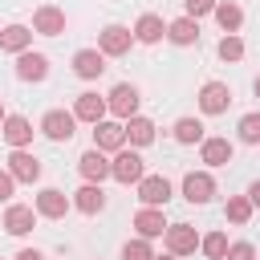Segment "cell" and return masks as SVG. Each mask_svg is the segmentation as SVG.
Listing matches in <instances>:
<instances>
[{
  "mask_svg": "<svg viewBox=\"0 0 260 260\" xmlns=\"http://www.w3.org/2000/svg\"><path fill=\"white\" fill-rule=\"evenodd\" d=\"M256 98H260V77H256Z\"/></svg>",
  "mask_w": 260,
  "mask_h": 260,
  "instance_id": "ab89813d",
  "label": "cell"
},
{
  "mask_svg": "<svg viewBox=\"0 0 260 260\" xmlns=\"http://www.w3.org/2000/svg\"><path fill=\"white\" fill-rule=\"evenodd\" d=\"M134 228H138V236H142V240H154V236H162V232H167L162 207H142V211L134 215Z\"/></svg>",
  "mask_w": 260,
  "mask_h": 260,
  "instance_id": "603a6c76",
  "label": "cell"
},
{
  "mask_svg": "<svg viewBox=\"0 0 260 260\" xmlns=\"http://www.w3.org/2000/svg\"><path fill=\"white\" fill-rule=\"evenodd\" d=\"M142 175H146V162H142L138 150H126V146L114 150V158H110V179H118V183L130 187V183H138Z\"/></svg>",
  "mask_w": 260,
  "mask_h": 260,
  "instance_id": "6da1fadb",
  "label": "cell"
},
{
  "mask_svg": "<svg viewBox=\"0 0 260 260\" xmlns=\"http://www.w3.org/2000/svg\"><path fill=\"white\" fill-rule=\"evenodd\" d=\"M16 77L20 81H45L49 77V57L45 53H32V49L16 53Z\"/></svg>",
  "mask_w": 260,
  "mask_h": 260,
  "instance_id": "7c38bea8",
  "label": "cell"
},
{
  "mask_svg": "<svg viewBox=\"0 0 260 260\" xmlns=\"http://www.w3.org/2000/svg\"><path fill=\"white\" fill-rule=\"evenodd\" d=\"M236 130H240V142H248V146H260V114H244Z\"/></svg>",
  "mask_w": 260,
  "mask_h": 260,
  "instance_id": "f546056e",
  "label": "cell"
},
{
  "mask_svg": "<svg viewBox=\"0 0 260 260\" xmlns=\"http://www.w3.org/2000/svg\"><path fill=\"white\" fill-rule=\"evenodd\" d=\"M73 73H77L81 81H93V77L106 73V57H102L98 49H77V53H73Z\"/></svg>",
  "mask_w": 260,
  "mask_h": 260,
  "instance_id": "ac0fdd59",
  "label": "cell"
},
{
  "mask_svg": "<svg viewBox=\"0 0 260 260\" xmlns=\"http://www.w3.org/2000/svg\"><path fill=\"white\" fill-rule=\"evenodd\" d=\"M211 16L219 20V28H223V32H240V24H244V8H240L236 0H215Z\"/></svg>",
  "mask_w": 260,
  "mask_h": 260,
  "instance_id": "d4e9b609",
  "label": "cell"
},
{
  "mask_svg": "<svg viewBox=\"0 0 260 260\" xmlns=\"http://www.w3.org/2000/svg\"><path fill=\"white\" fill-rule=\"evenodd\" d=\"M32 207H37V215H45V219H65V211L73 207V199H69L65 191H57V187H45V191H37Z\"/></svg>",
  "mask_w": 260,
  "mask_h": 260,
  "instance_id": "52a82bcc",
  "label": "cell"
},
{
  "mask_svg": "<svg viewBox=\"0 0 260 260\" xmlns=\"http://www.w3.org/2000/svg\"><path fill=\"white\" fill-rule=\"evenodd\" d=\"M32 223H37V207H28V203H8V211H4V232H8V236H28Z\"/></svg>",
  "mask_w": 260,
  "mask_h": 260,
  "instance_id": "9a60e30c",
  "label": "cell"
},
{
  "mask_svg": "<svg viewBox=\"0 0 260 260\" xmlns=\"http://www.w3.org/2000/svg\"><path fill=\"white\" fill-rule=\"evenodd\" d=\"M183 8H187V16L199 20V16H207V12L215 8V0H183Z\"/></svg>",
  "mask_w": 260,
  "mask_h": 260,
  "instance_id": "836d02e7",
  "label": "cell"
},
{
  "mask_svg": "<svg viewBox=\"0 0 260 260\" xmlns=\"http://www.w3.org/2000/svg\"><path fill=\"white\" fill-rule=\"evenodd\" d=\"M16 260H45V256H41L37 248H20V252H16Z\"/></svg>",
  "mask_w": 260,
  "mask_h": 260,
  "instance_id": "d590c367",
  "label": "cell"
},
{
  "mask_svg": "<svg viewBox=\"0 0 260 260\" xmlns=\"http://www.w3.org/2000/svg\"><path fill=\"white\" fill-rule=\"evenodd\" d=\"M134 41L138 45H158L162 37H167V24H162V16H154V12H142L138 20H134Z\"/></svg>",
  "mask_w": 260,
  "mask_h": 260,
  "instance_id": "e0dca14e",
  "label": "cell"
},
{
  "mask_svg": "<svg viewBox=\"0 0 260 260\" xmlns=\"http://www.w3.org/2000/svg\"><path fill=\"white\" fill-rule=\"evenodd\" d=\"M134 187H138V199H142V207H162V203L171 199V183H167L162 175H142Z\"/></svg>",
  "mask_w": 260,
  "mask_h": 260,
  "instance_id": "30bf717a",
  "label": "cell"
},
{
  "mask_svg": "<svg viewBox=\"0 0 260 260\" xmlns=\"http://www.w3.org/2000/svg\"><path fill=\"white\" fill-rule=\"evenodd\" d=\"M252 211H256V207H252V199H248V195H232V199H228V207H223V215H228L232 223H240V228L252 219Z\"/></svg>",
  "mask_w": 260,
  "mask_h": 260,
  "instance_id": "83f0119b",
  "label": "cell"
},
{
  "mask_svg": "<svg viewBox=\"0 0 260 260\" xmlns=\"http://www.w3.org/2000/svg\"><path fill=\"white\" fill-rule=\"evenodd\" d=\"M154 252H150V240H126V248H122V260H150Z\"/></svg>",
  "mask_w": 260,
  "mask_h": 260,
  "instance_id": "1f68e13d",
  "label": "cell"
},
{
  "mask_svg": "<svg viewBox=\"0 0 260 260\" xmlns=\"http://www.w3.org/2000/svg\"><path fill=\"white\" fill-rule=\"evenodd\" d=\"M4 118H8V114H4V102H0V122H4Z\"/></svg>",
  "mask_w": 260,
  "mask_h": 260,
  "instance_id": "f35d334b",
  "label": "cell"
},
{
  "mask_svg": "<svg viewBox=\"0 0 260 260\" xmlns=\"http://www.w3.org/2000/svg\"><path fill=\"white\" fill-rule=\"evenodd\" d=\"M93 146L98 150H106V154H114V150H122L126 146V130H122V122H93Z\"/></svg>",
  "mask_w": 260,
  "mask_h": 260,
  "instance_id": "4fadbf2b",
  "label": "cell"
},
{
  "mask_svg": "<svg viewBox=\"0 0 260 260\" xmlns=\"http://www.w3.org/2000/svg\"><path fill=\"white\" fill-rule=\"evenodd\" d=\"M4 171H8L16 183H37V179H41V162H37V154H28V150H12Z\"/></svg>",
  "mask_w": 260,
  "mask_h": 260,
  "instance_id": "5bb4252c",
  "label": "cell"
},
{
  "mask_svg": "<svg viewBox=\"0 0 260 260\" xmlns=\"http://www.w3.org/2000/svg\"><path fill=\"white\" fill-rule=\"evenodd\" d=\"M73 126H77L73 110H49V114L41 118V134L53 138V142H69V138H73Z\"/></svg>",
  "mask_w": 260,
  "mask_h": 260,
  "instance_id": "5b68a950",
  "label": "cell"
},
{
  "mask_svg": "<svg viewBox=\"0 0 260 260\" xmlns=\"http://www.w3.org/2000/svg\"><path fill=\"white\" fill-rule=\"evenodd\" d=\"M130 45H134V32H130L126 24H106V28L98 32V53H102V57H126Z\"/></svg>",
  "mask_w": 260,
  "mask_h": 260,
  "instance_id": "7a4b0ae2",
  "label": "cell"
},
{
  "mask_svg": "<svg viewBox=\"0 0 260 260\" xmlns=\"http://www.w3.org/2000/svg\"><path fill=\"white\" fill-rule=\"evenodd\" d=\"M110 110H106V98H98V93H77V102H73V118L77 122H102Z\"/></svg>",
  "mask_w": 260,
  "mask_h": 260,
  "instance_id": "d6986e66",
  "label": "cell"
},
{
  "mask_svg": "<svg viewBox=\"0 0 260 260\" xmlns=\"http://www.w3.org/2000/svg\"><path fill=\"white\" fill-rule=\"evenodd\" d=\"M219 57H223V61H240V57H244V41H240L236 32H223V41H219Z\"/></svg>",
  "mask_w": 260,
  "mask_h": 260,
  "instance_id": "4dcf8cb0",
  "label": "cell"
},
{
  "mask_svg": "<svg viewBox=\"0 0 260 260\" xmlns=\"http://www.w3.org/2000/svg\"><path fill=\"white\" fill-rule=\"evenodd\" d=\"M228 106H232V85H228V81H203V85H199V110H203L207 118L228 114Z\"/></svg>",
  "mask_w": 260,
  "mask_h": 260,
  "instance_id": "3957f363",
  "label": "cell"
},
{
  "mask_svg": "<svg viewBox=\"0 0 260 260\" xmlns=\"http://www.w3.org/2000/svg\"><path fill=\"white\" fill-rule=\"evenodd\" d=\"M77 171H81V179L85 183H102V179H110V158H106V150H85L81 158H77Z\"/></svg>",
  "mask_w": 260,
  "mask_h": 260,
  "instance_id": "2e32d148",
  "label": "cell"
},
{
  "mask_svg": "<svg viewBox=\"0 0 260 260\" xmlns=\"http://www.w3.org/2000/svg\"><path fill=\"white\" fill-rule=\"evenodd\" d=\"M199 248H203L207 260H223V252H228V236H223V232H211V236L199 240Z\"/></svg>",
  "mask_w": 260,
  "mask_h": 260,
  "instance_id": "f1b7e54d",
  "label": "cell"
},
{
  "mask_svg": "<svg viewBox=\"0 0 260 260\" xmlns=\"http://www.w3.org/2000/svg\"><path fill=\"white\" fill-rule=\"evenodd\" d=\"M12 187H16V179H12L8 171H0V203H8V199H12Z\"/></svg>",
  "mask_w": 260,
  "mask_h": 260,
  "instance_id": "e575fe53",
  "label": "cell"
},
{
  "mask_svg": "<svg viewBox=\"0 0 260 260\" xmlns=\"http://www.w3.org/2000/svg\"><path fill=\"white\" fill-rule=\"evenodd\" d=\"M248 199H252V207H260V179L248 187Z\"/></svg>",
  "mask_w": 260,
  "mask_h": 260,
  "instance_id": "8d00e7d4",
  "label": "cell"
},
{
  "mask_svg": "<svg viewBox=\"0 0 260 260\" xmlns=\"http://www.w3.org/2000/svg\"><path fill=\"white\" fill-rule=\"evenodd\" d=\"M167 41H171V45H183V49L195 45V41H199V20H195V16L171 20V24H167Z\"/></svg>",
  "mask_w": 260,
  "mask_h": 260,
  "instance_id": "44dd1931",
  "label": "cell"
},
{
  "mask_svg": "<svg viewBox=\"0 0 260 260\" xmlns=\"http://www.w3.org/2000/svg\"><path fill=\"white\" fill-rule=\"evenodd\" d=\"M138 102H142V98H138V89H134L130 81H118V85L106 93V110H110L114 118H122V122L138 114Z\"/></svg>",
  "mask_w": 260,
  "mask_h": 260,
  "instance_id": "277c9868",
  "label": "cell"
},
{
  "mask_svg": "<svg viewBox=\"0 0 260 260\" xmlns=\"http://www.w3.org/2000/svg\"><path fill=\"white\" fill-rule=\"evenodd\" d=\"M223 260H256V248H252L248 240H240V244H228Z\"/></svg>",
  "mask_w": 260,
  "mask_h": 260,
  "instance_id": "d6a6232c",
  "label": "cell"
},
{
  "mask_svg": "<svg viewBox=\"0 0 260 260\" xmlns=\"http://www.w3.org/2000/svg\"><path fill=\"white\" fill-rule=\"evenodd\" d=\"M211 195H215V179L207 175V171H187L183 175V199L187 203H211Z\"/></svg>",
  "mask_w": 260,
  "mask_h": 260,
  "instance_id": "8992f818",
  "label": "cell"
},
{
  "mask_svg": "<svg viewBox=\"0 0 260 260\" xmlns=\"http://www.w3.org/2000/svg\"><path fill=\"white\" fill-rule=\"evenodd\" d=\"M32 45V28L28 24H4L0 28V49L4 53H24Z\"/></svg>",
  "mask_w": 260,
  "mask_h": 260,
  "instance_id": "cb8c5ba5",
  "label": "cell"
},
{
  "mask_svg": "<svg viewBox=\"0 0 260 260\" xmlns=\"http://www.w3.org/2000/svg\"><path fill=\"white\" fill-rule=\"evenodd\" d=\"M32 32H41V37H61V32H65V12H61L57 4H41V8L32 12Z\"/></svg>",
  "mask_w": 260,
  "mask_h": 260,
  "instance_id": "8fae6325",
  "label": "cell"
},
{
  "mask_svg": "<svg viewBox=\"0 0 260 260\" xmlns=\"http://www.w3.org/2000/svg\"><path fill=\"white\" fill-rule=\"evenodd\" d=\"M175 142H183V146L203 142V122H199V118H179V122H175Z\"/></svg>",
  "mask_w": 260,
  "mask_h": 260,
  "instance_id": "4316f807",
  "label": "cell"
},
{
  "mask_svg": "<svg viewBox=\"0 0 260 260\" xmlns=\"http://www.w3.org/2000/svg\"><path fill=\"white\" fill-rule=\"evenodd\" d=\"M232 154H236V146H232L228 138H203V142H199V158H203L207 167H228Z\"/></svg>",
  "mask_w": 260,
  "mask_h": 260,
  "instance_id": "ffe728a7",
  "label": "cell"
},
{
  "mask_svg": "<svg viewBox=\"0 0 260 260\" xmlns=\"http://www.w3.org/2000/svg\"><path fill=\"white\" fill-rule=\"evenodd\" d=\"M126 142L130 146H150L154 142V122L150 118H142V114H134V118H126Z\"/></svg>",
  "mask_w": 260,
  "mask_h": 260,
  "instance_id": "484cf974",
  "label": "cell"
},
{
  "mask_svg": "<svg viewBox=\"0 0 260 260\" xmlns=\"http://www.w3.org/2000/svg\"><path fill=\"white\" fill-rule=\"evenodd\" d=\"M0 134H4V142H8L12 150H24V146L32 142V122H28L24 114H8V118L0 122Z\"/></svg>",
  "mask_w": 260,
  "mask_h": 260,
  "instance_id": "9c48e42d",
  "label": "cell"
},
{
  "mask_svg": "<svg viewBox=\"0 0 260 260\" xmlns=\"http://www.w3.org/2000/svg\"><path fill=\"white\" fill-rule=\"evenodd\" d=\"M150 260H179L175 252H162V256H150Z\"/></svg>",
  "mask_w": 260,
  "mask_h": 260,
  "instance_id": "74e56055",
  "label": "cell"
},
{
  "mask_svg": "<svg viewBox=\"0 0 260 260\" xmlns=\"http://www.w3.org/2000/svg\"><path fill=\"white\" fill-rule=\"evenodd\" d=\"M162 236H167V252H175V256H191L199 248V232L191 223H167Z\"/></svg>",
  "mask_w": 260,
  "mask_h": 260,
  "instance_id": "ba28073f",
  "label": "cell"
},
{
  "mask_svg": "<svg viewBox=\"0 0 260 260\" xmlns=\"http://www.w3.org/2000/svg\"><path fill=\"white\" fill-rule=\"evenodd\" d=\"M73 207H77L81 215H98V211L106 207V191H102V183H85V187L73 195Z\"/></svg>",
  "mask_w": 260,
  "mask_h": 260,
  "instance_id": "7402d4cb",
  "label": "cell"
}]
</instances>
